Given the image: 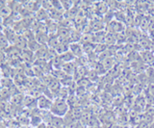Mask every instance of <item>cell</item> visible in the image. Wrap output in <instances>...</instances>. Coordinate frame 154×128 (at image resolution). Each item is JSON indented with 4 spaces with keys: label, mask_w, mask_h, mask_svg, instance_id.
<instances>
[{
    "label": "cell",
    "mask_w": 154,
    "mask_h": 128,
    "mask_svg": "<svg viewBox=\"0 0 154 128\" xmlns=\"http://www.w3.org/2000/svg\"><path fill=\"white\" fill-rule=\"evenodd\" d=\"M12 96L10 93L8 89H2L0 92V102L3 103H8V101H11Z\"/></svg>",
    "instance_id": "cell-7"
},
{
    "label": "cell",
    "mask_w": 154,
    "mask_h": 128,
    "mask_svg": "<svg viewBox=\"0 0 154 128\" xmlns=\"http://www.w3.org/2000/svg\"><path fill=\"white\" fill-rule=\"evenodd\" d=\"M148 91H149V93H150L152 96H154V83H150Z\"/></svg>",
    "instance_id": "cell-14"
},
{
    "label": "cell",
    "mask_w": 154,
    "mask_h": 128,
    "mask_svg": "<svg viewBox=\"0 0 154 128\" xmlns=\"http://www.w3.org/2000/svg\"><path fill=\"white\" fill-rule=\"evenodd\" d=\"M61 3H62L63 9L66 11H69L71 7L73 6V2L72 1H61Z\"/></svg>",
    "instance_id": "cell-13"
},
{
    "label": "cell",
    "mask_w": 154,
    "mask_h": 128,
    "mask_svg": "<svg viewBox=\"0 0 154 128\" xmlns=\"http://www.w3.org/2000/svg\"><path fill=\"white\" fill-rule=\"evenodd\" d=\"M60 56H61V59L63 60V62H64V63H70V62L72 60H74V58H75V56L73 55V53H72L70 50L66 51V53L62 54Z\"/></svg>",
    "instance_id": "cell-11"
},
{
    "label": "cell",
    "mask_w": 154,
    "mask_h": 128,
    "mask_svg": "<svg viewBox=\"0 0 154 128\" xmlns=\"http://www.w3.org/2000/svg\"><path fill=\"white\" fill-rule=\"evenodd\" d=\"M3 34L5 35V37L7 38V40L9 41L10 45H14V41L17 39V34L16 33L13 28H10V27H4V30H3Z\"/></svg>",
    "instance_id": "cell-4"
},
{
    "label": "cell",
    "mask_w": 154,
    "mask_h": 128,
    "mask_svg": "<svg viewBox=\"0 0 154 128\" xmlns=\"http://www.w3.org/2000/svg\"><path fill=\"white\" fill-rule=\"evenodd\" d=\"M12 13L13 12L11 10V8L9 7V5H6V6L0 8V17H2L4 20H6L7 17L11 16Z\"/></svg>",
    "instance_id": "cell-10"
},
{
    "label": "cell",
    "mask_w": 154,
    "mask_h": 128,
    "mask_svg": "<svg viewBox=\"0 0 154 128\" xmlns=\"http://www.w3.org/2000/svg\"><path fill=\"white\" fill-rule=\"evenodd\" d=\"M150 128H154V124H153V125H152V126H151Z\"/></svg>",
    "instance_id": "cell-18"
},
{
    "label": "cell",
    "mask_w": 154,
    "mask_h": 128,
    "mask_svg": "<svg viewBox=\"0 0 154 128\" xmlns=\"http://www.w3.org/2000/svg\"><path fill=\"white\" fill-rule=\"evenodd\" d=\"M21 59L23 61V63L25 64H34L37 60V57L35 52H33L29 49H25V50H22L21 52Z\"/></svg>",
    "instance_id": "cell-3"
},
{
    "label": "cell",
    "mask_w": 154,
    "mask_h": 128,
    "mask_svg": "<svg viewBox=\"0 0 154 128\" xmlns=\"http://www.w3.org/2000/svg\"><path fill=\"white\" fill-rule=\"evenodd\" d=\"M35 18L40 22H45L46 20H48L50 18L49 13H48L46 10H45L43 8H42L38 12L35 13Z\"/></svg>",
    "instance_id": "cell-6"
},
{
    "label": "cell",
    "mask_w": 154,
    "mask_h": 128,
    "mask_svg": "<svg viewBox=\"0 0 154 128\" xmlns=\"http://www.w3.org/2000/svg\"><path fill=\"white\" fill-rule=\"evenodd\" d=\"M144 53L146 54V56H144V55H142V59L146 62V63L149 64V65H151L153 62H154V54L152 53L151 51H149L148 49H146V51H144Z\"/></svg>",
    "instance_id": "cell-12"
},
{
    "label": "cell",
    "mask_w": 154,
    "mask_h": 128,
    "mask_svg": "<svg viewBox=\"0 0 154 128\" xmlns=\"http://www.w3.org/2000/svg\"><path fill=\"white\" fill-rule=\"evenodd\" d=\"M67 111H69V105H67V103L65 99L58 97L53 101L51 109H50V112L53 116L62 117L66 115Z\"/></svg>",
    "instance_id": "cell-1"
},
{
    "label": "cell",
    "mask_w": 154,
    "mask_h": 128,
    "mask_svg": "<svg viewBox=\"0 0 154 128\" xmlns=\"http://www.w3.org/2000/svg\"><path fill=\"white\" fill-rule=\"evenodd\" d=\"M3 30H4V24H1V23H0V33L3 32Z\"/></svg>",
    "instance_id": "cell-15"
},
{
    "label": "cell",
    "mask_w": 154,
    "mask_h": 128,
    "mask_svg": "<svg viewBox=\"0 0 154 128\" xmlns=\"http://www.w3.org/2000/svg\"><path fill=\"white\" fill-rule=\"evenodd\" d=\"M2 89H3V88L1 87V85H0V92H1V90H2Z\"/></svg>",
    "instance_id": "cell-17"
},
{
    "label": "cell",
    "mask_w": 154,
    "mask_h": 128,
    "mask_svg": "<svg viewBox=\"0 0 154 128\" xmlns=\"http://www.w3.org/2000/svg\"><path fill=\"white\" fill-rule=\"evenodd\" d=\"M38 100V108L42 111H50L53 101H51L50 98H48L46 96L41 94L40 96L37 97Z\"/></svg>",
    "instance_id": "cell-2"
},
{
    "label": "cell",
    "mask_w": 154,
    "mask_h": 128,
    "mask_svg": "<svg viewBox=\"0 0 154 128\" xmlns=\"http://www.w3.org/2000/svg\"><path fill=\"white\" fill-rule=\"evenodd\" d=\"M14 45L20 50H25L28 48V41L26 38L24 37V35H17L16 41H14Z\"/></svg>",
    "instance_id": "cell-5"
},
{
    "label": "cell",
    "mask_w": 154,
    "mask_h": 128,
    "mask_svg": "<svg viewBox=\"0 0 154 128\" xmlns=\"http://www.w3.org/2000/svg\"><path fill=\"white\" fill-rule=\"evenodd\" d=\"M10 46V44L7 40V38L5 37V35L3 34V32L0 33V50L1 51H5L8 47Z\"/></svg>",
    "instance_id": "cell-9"
},
{
    "label": "cell",
    "mask_w": 154,
    "mask_h": 128,
    "mask_svg": "<svg viewBox=\"0 0 154 128\" xmlns=\"http://www.w3.org/2000/svg\"><path fill=\"white\" fill-rule=\"evenodd\" d=\"M0 23H1V24H3V23H4V18L2 17H0Z\"/></svg>",
    "instance_id": "cell-16"
},
{
    "label": "cell",
    "mask_w": 154,
    "mask_h": 128,
    "mask_svg": "<svg viewBox=\"0 0 154 128\" xmlns=\"http://www.w3.org/2000/svg\"><path fill=\"white\" fill-rule=\"evenodd\" d=\"M24 96H25L22 93H18V94H17V96H12L10 103H12V105H14V106H20L23 103Z\"/></svg>",
    "instance_id": "cell-8"
}]
</instances>
